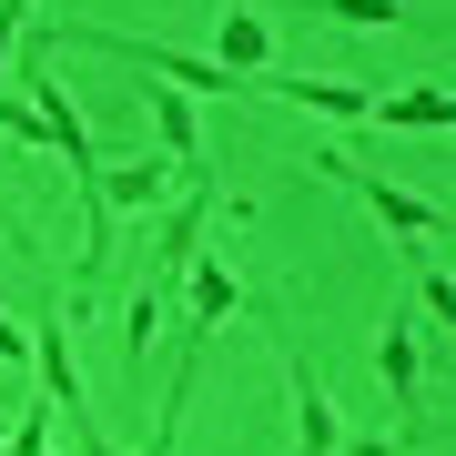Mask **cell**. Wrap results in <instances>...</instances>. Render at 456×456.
<instances>
[{
	"label": "cell",
	"instance_id": "1",
	"mask_svg": "<svg viewBox=\"0 0 456 456\" xmlns=\"http://www.w3.org/2000/svg\"><path fill=\"white\" fill-rule=\"evenodd\" d=\"M314 173H325V183H345V193H355L365 213H386V224L406 233V244H416V233H446V213H436V203H416V193H395V183L355 173V152H314Z\"/></svg>",
	"mask_w": 456,
	"mask_h": 456
},
{
	"label": "cell",
	"instance_id": "3",
	"mask_svg": "<svg viewBox=\"0 0 456 456\" xmlns=\"http://www.w3.org/2000/svg\"><path fill=\"white\" fill-rule=\"evenodd\" d=\"M254 92H274V102H305V112H325V122H375V92L355 82H314V71H254Z\"/></svg>",
	"mask_w": 456,
	"mask_h": 456
},
{
	"label": "cell",
	"instance_id": "4",
	"mask_svg": "<svg viewBox=\"0 0 456 456\" xmlns=\"http://www.w3.org/2000/svg\"><path fill=\"white\" fill-rule=\"evenodd\" d=\"M284 375H294V456H335V446H345L335 395L314 386V365H284Z\"/></svg>",
	"mask_w": 456,
	"mask_h": 456
},
{
	"label": "cell",
	"instance_id": "6",
	"mask_svg": "<svg viewBox=\"0 0 456 456\" xmlns=\"http://www.w3.org/2000/svg\"><path fill=\"white\" fill-rule=\"evenodd\" d=\"M375 122H395V132H446V122H456V102H446V82H406V92L375 102Z\"/></svg>",
	"mask_w": 456,
	"mask_h": 456
},
{
	"label": "cell",
	"instance_id": "7",
	"mask_svg": "<svg viewBox=\"0 0 456 456\" xmlns=\"http://www.w3.org/2000/svg\"><path fill=\"white\" fill-rule=\"evenodd\" d=\"M224 71H233V82H254V71H274V31H264V20L244 11V0H233V20H224Z\"/></svg>",
	"mask_w": 456,
	"mask_h": 456
},
{
	"label": "cell",
	"instance_id": "9",
	"mask_svg": "<svg viewBox=\"0 0 456 456\" xmlns=\"http://www.w3.org/2000/svg\"><path fill=\"white\" fill-rule=\"evenodd\" d=\"M386 386L406 395V416H416V314H395V325H386Z\"/></svg>",
	"mask_w": 456,
	"mask_h": 456
},
{
	"label": "cell",
	"instance_id": "2",
	"mask_svg": "<svg viewBox=\"0 0 456 456\" xmlns=\"http://www.w3.org/2000/svg\"><path fill=\"white\" fill-rule=\"evenodd\" d=\"M183 284H193V314H183V325H193V345H183V365H203V335L224 325L233 305H244V284H233V264L213 254V244H203L193 264H183Z\"/></svg>",
	"mask_w": 456,
	"mask_h": 456
},
{
	"label": "cell",
	"instance_id": "11",
	"mask_svg": "<svg viewBox=\"0 0 456 456\" xmlns=\"http://www.w3.org/2000/svg\"><path fill=\"white\" fill-rule=\"evenodd\" d=\"M20 355H31V335H20L11 314H0V365H20Z\"/></svg>",
	"mask_w": 456,
	"mask_h": 456
},
{
	"label": "cell",
	"instance_id": "8",
	"mask_svg": "<svg viewBox=\"0 0 456 456\" xmlns=\"http://www.w3.org/2000/svg\"><path fill=\"white\" fill-rule=\"evenodd\" d=\"M152 132H163V163H173V173H183V163H193V152H203V132H193V102H183L173 82L152 92Z\"/></svg>",
	"mask_w": 456,
	"mask_h": 456
},
{
	"label": "cell",
	"instance_id": "5",
	"mask_svg": "<svg viewBox=\"0 0 456 456\" xmlns=\"http://www.w3.org/2000/svg\"><path fill=\"white\" fill-rule=\"evenodd\" d=\"M173 163H163V152H152V163H122V173H102V224H112V213H142V203H163L173 193Z\"/></svg>",
	"mask_w": 456,
	"mask_h": 456
},
{
	"label": "cell",
	"instance_id": "10",
	"mask_svg": "<svg viewBox=\"0 0 456 456\" xmlns=\"http://www.w3.org/2000/svg\"><path fill=\"white\" fill-rule=\"evenodd\" d=\"M20 20H31V0H0V71H11V51H20Z\"/></svg>",
	"mask_w": 456,
	"mask_h": 456
}]
</instances>
